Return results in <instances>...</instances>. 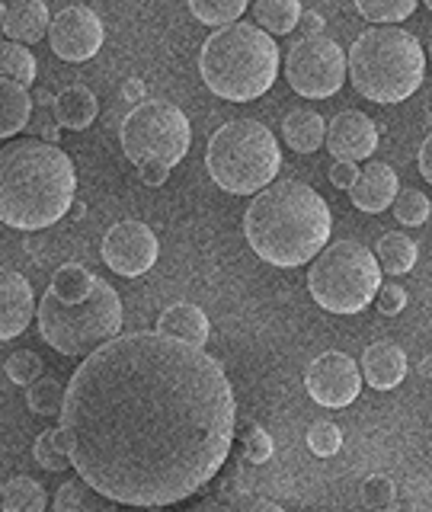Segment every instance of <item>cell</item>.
I'll list each match as a JSON object with an SVG mask.
<instances>
[{"mask_svg":"<svg viewBox=\"0 0 432 512\" xmlns=\"http://www.w3.org/2000/svg\"><path fill=\"white\" fill-rule=\"evenodd\" d=\"M138 176H141V183H144V186H164V183H167V176H170V170H167V167H160V164H141V167H138Z\"/></svg>","mask_w":432,"mask_h":512,"instance_id":"43","label":"cell"},{"mask_svg":"<svg viewBox=\"0 0 432 512\" xmlns=\"http://www.w3.org/2000/svg\"><path fill=\"white\" fill-rule=\"evenodd\" d=\"M304 384H308V394L317 400L320 407L340 410V407H349L352 400L359 397L362 375H359V365L352 362L346 352L330 349L308 365Z\"/></svg>","mask_w":432,"mask_h":512,"instance_id":"12","label":"cell"},{"mask_svg":"<svg viewBox=\"0 0 432 512\" xmlns=\"http://www.w3.org/2000/svg\"><path fill=\"white\" fill-rule=\"evenodd\" d=\"M298 26H301V32H304V39H317L320 32H324L327 20H324V16H320L317 10H301Z\"/></svg>","mask_w":432,"mask_h":512,"instance_id":"42","label":"cell"},{"mask_svg":"<svg viewBox=\"0 0 432 512\" xmlns=\"http://www.w3.org/2000/svg\"><path fill=\"white\" fill-rule=\"evenodd\" d=\"M52 112H55V125L71 128V132H84V128L93 125L96 112H100V103H96V93L90 87L74 84L55 96Z\"/></svg>","mask_w":432,"mask_h":512,"instance_id":"20","label":"cell"},{"mask_svg":"<svg viewBox=\"0 0 432 512\" xmlns=\"http://www.w3.org/2000/svg\"><path fill=\"white\" fill-rule=\"evenodd\" d=\"M381 269L359 240H336L314 256L308 288L320 308L330 314H359L375 301Z\"/></svg>","mask_w":432,"mask_h":512,"instance_id":"8","label":"cell"},{"mask_svg":"<svg viewBox=\"0 0 432 512\" xmlns=\"http://www.w3.org/2000/svg\"><path fill=\"white\" fill-rule=\"evenodd\" d=\"M55 512H119L116 503L100 496L93 487H87L84 480H64L55 493Z\"/></svg>","mask_w":432,"mask_h":512,"instance_id":"24","label":"cell"},{"mask_svg":"<svg viewBox=\"0 0 432 512\" xmlns=\"http://www.w3.org/2000/svg\"><path fill=\"white\" fill-rule=\"evenodd\" d=\"M58 436L77 477L112 503L196 496L234 445L237 400L218 359L160 333H122L77 365Z\"/></svg>","mask_w":432,"mask_h":512,"instance_id":"1","label":"cell"},{"mask_svg":"<svg viewBox=\"0 0 432 512\" xmlns=\"http://www.w3.org/2000/svg\"><path fill=\"white\" fill-rule=\"evenodd\" d=\"M119 141H122V154L135 167L160 164L170 170L186 157L192 128L180 106L164 100H144L122 119Z\"/></svg>","mask_w":432,"mask_h":512,"instance_id":"9","label":"cell"},{"mask_svg":"<svg viewBox=\"0 0 432 512\" xmlns=\"http://www.w3.org/2000/svg\"><path fill=\"white\" fill-rule=\"evenodd\" d=\"M48 23H52V16H48V7L42 0H20V4H10L4 20H0L7 39L23 48L42 42L48 32Z\"/></svg>","mask_w":432,"mask_h":512,"instance_id":"18","label":"cell"},{"mask_svg":"<svg viewBox=\"0 0 432 512\" xmlns=\"http://www.w3.org/2000/svg\"><path fill=\"white\" fill-rule=\"evenodd\" d=\"M39 333L61 356H90L122 333V298L109 282L96 279L80 304H61L52 292L39 301Z\"/></svg>","mask_w":432,"mask_h":512,"instance_id":"7","label":"cell"},{"mask_svg":"<svg viewBox=\"0 0 432 512\" xmlns=\"http://www.w3.org/2000/svg\"><path fill=\"white\" fill-rule=\"evenodd\" d=\"M205 167L212 180L231 196H253L276 183L282 170L279 141L256 119L224 122L208 141Z\"/></svg>","mask_w":432,"mask_h":512,"instance_id":"6","label":"cell"},{"mask_svg":"<svg viewBox=\"0 0 432 512\" xmlns=\"http://www.w3.org/2000/svg\"><path fill=\"white\" fill-rule=\"evenodd\" d=\"M394 218L404 224V228H420L429 221V196L420 189H404L394 196Z\"/></svg>","mask_w":432,"mask_h":512,"instance_id":"33","label":"cell"},{"mask_svg":"<svg viewBox=\"0 0 432 512\" xmlns=\"http://www.w3.org/2000/svg\"><path fill=\"white\" fill-rule=\"evenodd\" d=\"M71 154L39 138L0 148V221L16 231H42L74 205Z\"/></svg>","mask_w":432,"mask_h":512,"instance_id":"3","label":"cell"},{"mask_svg":"<svg viewBox=\"0 0 432 512\" xmlns=\"http://www.w3.org/2000/svg\"><path fill=\"white\" fill-rule=\"evenodd\" d=\"M32 122V96L13 80H0V141L20 135Z\"/></svg>","mask_w":432,"mask_h":512,"instance_id":"22","label":"cell"},{"mask_svg":"<svg viewBox=\"0 0 432 512\" xmlns=\"http://www.w3.org/2000/svg\"><path fill=\"white\" fill-rule=\"evenodd\" d=\"M32 314H36V295L32 285L13 269H0V343L20 336Z\"/></svg>","mask_w":432,"mask_h":512,"instance_id":"15","label":"cell"},{"mask_svg":"<svg viewBox=\"0 0 432 512\" xmlns=\"http://www.w3.org/2000/svg\"><path fill=\"white\" fill-rule=\"evenodd\" d=\"M359 180V167L356 164H346V160H336L330 167V183L336 189H352V183Z\"/></svg>","mask_w":432,"mask_h":512,"instance_id":"41","label":"cell"},{"mask_svg":"<svg viewBox=\"0 0 432 512\" xmlns=\"http://www.w3.org/2000/svg\"><path fill=\"white\" fill-rule=\"evenodd\" d=\"M420 173H423V180H432V138H423L420 144Z\"/></svg>","mask_w":432,"mask_h":512,"instance_id":"44","label":"cell"},{"mask_svg":"<svg viewBox=\"0 0 432 512\" xmlns=\"http://www.w3.org/2000/svg\"><path fill=\"white\" fill-rule=\"evenodd\" d=\"M324 132H327V122L314 109H295V112H288L285 122H282L285 144L292 151H298V154L320 151V144H324Z\"/></svg>","mask_w":432,"mask_h":512,"instance_id":"21","label":"cell"},{"mask_svg":"<svg viewBox=\"0 0 432 512\" xmlns=\"http://www.w3.org/2000/svg\"><path fill=\"white\" fill-rule=\"evenodd\" d=\"M330 231V205L317 189L298 180H279L256 192L244 215V234L253 253L279 269L311 263L327 247Z\"/></svg>","mask_w":432,"mask_h":512,"instance_id":"2","label":"cell"},{"mask_svg":"<svg viewBox=\"0 0 432 512\" xmlns=\"http://www.w3.org/2000/svg\"><path fill=\"white\" fill-rule=\"evenodd\" d=\"M32 455H36V464L45 471H68L71 468V461H68V452H64V445H61V436H58V429H42L39 432V439L36 445H32Z\"/></svg>","mask_w":432,"mask_h":512,"instance_id":"34","label":"cell"},{"mask_svg":"<svg viewBox=\"0 0 432 512\" xmlns=\"http://www.w3.org/2000/svg\"><path fill=\"white\" fill-rule=\"evenodd\" d=\"M36 100H39L42 106H52V103H55V96H52V93H45V90H39V93H36Z\"/></svg>","mask_w":432,"mask_h":512,"instance_id":"45","label":"cell"},{"mask_svg":"<svg viewBox=\"0 0 432 512\" xmlns=\"http://www.w3.org/2000/svg\"><path fill=\"white\" fill-rule=\"evenodd\" d=\"M0 503H4V512H45V487L36 477L16 474L10 484L0 487Z\"/></svg>","mask_w":432,"mask_h":512,"instance_id":"26","label":"cell"},{"mask_svg":"<svg viewBox=\"0 0 432 512\" xmlns=\"http://www.w3.org/2000/svg\"><path fill=\"white\" fill-rule=\"evenodd\" d=\"M365 381L372 384L375 391H391L397 388L400 381H404L407 375V356H404V349H400L397 343H372L365 349V356H362V372Z\"/></svg>","mask_w":432,"mask_h":512,"instance_id":"17","label":"cell"},{"mask_svg":"<svg viewBox=\"0 0 432 512\" xmlns=\"http://www.w3.org/2000/svg\"><path fill=\"white\" fill-rule=\"evenodd\" d=\"M36 71H39V64L29 48L0 42V80H13V84H20L26 90L32 80H36Z\"/></svg>","mask_w":432,"mask_h":512,"instance_id":"28","label":"cell"},{"mask_svg":"<svg viewBox=\"0 0 432 512\" xmlns=\"http://www.w3.org/2000/svg\"><path fill=\"white\" fill-rule=\"evenodd\" d=\"M378 512H429V496L426 490H413L404 500H394L388 509H378Z\"/></svg>","mask_w":432,"mask_h":512,"instance_id":"40","label":"cell"},{"mask_svg":"<svg viewBox=\"0 0 432 512\" xmlns=\"http://www.w3.org/2000/svg\"><path fill=\"white\" fill-rule=\"evenodd\" d=\"M327 151L336 160H346V164H356V160H368L378 151V125L359 109H346L340 112L324 132Z\"/></svg>","mask_w":432,"mask_h":512,"instance_id":"14","label":"cell"},{"mask_svg":"<svg viewBox=\"0 0 432 512\" xmlns=\"http://www.w3.org/2000/svg\"><path fill=\"white\" fill-rule=\"evenodd\" d=\"M93 282H96V276L87 266L68 263L52 276V288H48V292H52L61 304H80L93 292Z\"/></svg>","mask_w":432,"mask_h":512,"instance_id":"27","label":"cell"},{"mask_svg":"<svg viewBox=\"0 0 432 512\" xmlns=\"http://www.w3.org/2000/svg\"><path fill=\"white\" fill-rule=\"evenodd\" d=\"M404 308H407V292H404V288L394 285V282L378 288V311L384 317H394V314H400Z\"/></svg>","mask_w":432,"mask_h":512,"instance_id":"39","label":"cell"},{"mask_svg":"<svg viewBox=\"0 0 432 512\" xmlns=\"http://www.w3.org/2000/svg\"><path fill=\"white\" fill-rule=\"evenodd\" d=\"M346 77L365 100L404 103L423 87L426 52L420 39L400 26L365 29L346 55Z\"/></svg>","mask_w":432,"mask_h":512,"instance_id":"5","label":"cell"},{"mask_svg":"<svg viewBox=\"0 0 432 512\" xmlns=\"http://www.w3.org/2000/svg\"><path fill=\"white\" fill-rule=\"evenodd\" d=\"M397 500V487L391 477H381V474H372L362 484V503L378 512V509H388L391 503Z\"/></svg>","mask_w":432,"mask_h":512,"instance_id":"37","label":"cell"},{"mask_svg":"<svg viewBox=\"0 0 432 512\" xmlns=\"http://www.w3.org/2000/svg\"><path fill=\"white\" fill-rule=\"evenodd\" d=\"M0 487H4V484H0Z\"/></svg>","mask_w":432,"mask_h":512,"instance_id":"47","label":"cell"},{"mask_svg":"<svg viewBox=\"0 0 432 512\" xmlns=\"http://www.w3.org/2000/svg\"><path fill=\"white\" fill-rule=\"evenodd\" d=\"M272 458V439L269 432L260 423H250L247 426V436H244V461L250 464H266Z\"/></svg>","mask_w":432,"mask_h":512,"instance_id":"38","label":"cell"},{"mask_svg":"<svg viewBox=\"0 0 432 512\" xmlns=\"http://www.w3.org/2000/svg\"><path fill=\"white\" fill-rule=\"evenodd\" d=\"M285 77L304 100H327L346 84V52L333 39H301L288 48Z\"/></svg>","mask_w":432,"mask_h":512,"instance_id":"10","label":"cell"},{"mask_svg":"<svg viewBox=\"0 0 432 512\" xmlns=\"http://www.w3.org/2000/svg\"><path fill=\"white\" fill-rule=\"evenodd\" d=\"M205 87L228 103H250L263 96L279 74V45L263 29L244 20L215 29L199 52Z\"/></svg>","mask_w":432,"mask_h":512,"instance_id":"4","label":"cell"},{"mask_svg":"<svg viewBox=\"0 0 432 512\" xmlns=\"http://www.w3.org/2000/svg\"><path fill=\"white\" fill-rule=\"evenodd\" d=\"M160 244L144 221H119L103 237V263L119 276H144L157 263Z\"/></svg>","mask_w":432,"mask_h":512,"instance_id":"11","label":"cell"},{"mask_svg":"<svg viewBox=\"0 0 432 512\" xmlns=\"http://www.w3.org/2000/svg\"><path fill=\"white\" fill-rule=\"evenodd\" d=\"M397 192V173L388 164H381V160H372L365 170H359V180L352 183L349 196L359 212L381 215L384 208H391Z\"/></svg>","mask_w":432,"mask_h":512,"instance_id":"16","label":"cell"},{"mask_svg":"<svg viewBox=\"0 0 432 512\" xmlns=\"http://www.w3.org/2000/svg\"><path fill=\"white\" fill-rule=\"evenodd\" d=\"M48 39H52L55 55L64 61H87L103 48L106 29L96 10L84 4L64 7L52 23H48Z\"/></svg>","mask_w":432,"mask_h":512,"instance_id":"13","label":"cell"},{"mask_svg":"<svg viewBox=\"0 0 432 512\" xmlns=\"http://www.w3.org/2000/svg\"><path fill=\"white\" fill-rule=\"evenodd\" d=\"M4 368H7V378H10L13 384H26V388H29V384L36 381V378H42V359H39L32 349L13 352Z\"/></svg>","mask_w":432,"mask_h":512,"instance_id":"36","label":"cell"},{"mask_svg":"<svg viewBox=\"0 0 432 512\" xmlns=\"http://www.w3.org/2000/svg\"><path fill=\"white\" fill-rule=\"evenodd\" d=\"M340 445H343V432L336 423L330 420H317L311 429H308V448L317 455V458H330L340 452Z\"/></svg>","mask_w":432,"mask_h":512,"instance_id":"35","label":"cell"},{"mask_svg":"<svg viewBox=\"0 0 432 512\" xmlns=\"http://www.w3.org/2000/svg\"><path fill=\"white\" fill-rule=\"evenodd\" d=\"M189 13L205 26H231L247 13L244 0H189Z\"/></svg>","mask_w":432,"mask_h":512,"instance_id":"31","label":"cell"},{"mask_svg":"<svg viewBox=\"0 0 432 512\" xmlns=\"http://www.w3.org/2000/svg\"><path fill=\"white\" fill-rule=\"evenodd\" d=\"M157 333L160 336H170V340H180V343H189V346H205L208 343V333H212V324H208V317L202 308L196 304H173L157 320Z\"/></svg>","mask_w":432,"mask_h":512,"instance_id":"19","label":"cell"},{"mask_svg":"<svg viewBox=\"0 0 432 512\" xmlns=\"http://www.w3.org/2000/svg\"><path fill=\"white\" fill-rule=\"evenodd\" d=\"M189 512H285L279 503L266 500V496H253V493H224L212 496L199 506H192Z\"/></svg>","mask_w":432,"mask_h":512,"instance_id":"29","label":"cell"},{"mask_svg":"<svg viewBox=\"0 0 432 512\" xmlns=\"http://www.w3.org/2000/svg\"><path fill=\"white\" fill-rule=\"evenodd\" d=\"M372 256L378 269H384L388 276H404L416 266V240L404 231H388L378 240V250Z\"/></svg>","mask_w":432,"mask_h":512,"instance_id":"23","label":"cell"},{"mask_svg":"<svg viewBox=\"0 0 432 512\" xmlns=\"http://www.w3.org/2000/svg\"><path fill=\"white\" fill-rule=\"evenodd\" d=\"M253 16L256 29H263L266 36H288L298 26L301 4L298 0H256Z\"/></svg>","mask_w":432,"mask_h":512,"instance_id":"25","label":"cell"},{"mask_svg":"<svg viewBox=\"0 0 432 512\" xmlns=\"http://www.w3.org/2000/svg\"><path fill=\"white\" fill-rule=\"evenodd\" d=\"M26 404L36 416H58L64 404V384L55 375H42L26 388Z\"/></svg>","mask_w":432,"mask_h":512,"instance_id":"30","label":"cell"},{"mask_svg":"<svg viewBox=\"0 0 432 512\" xmlns=\"http://www.w3.org/2000/svg\"><path fill=\"white\" fill-rule=\"evenodd\" d=\"M416 10V0H356V13L368 23H404Z\"/></svg>","mask_w":432,"mask_h":512,"instance_id":"32","label":"cell"},{"mask_svg":"<svg viewBox=\"0 0 432 512\" xmlns=\"http://www.w3.org/2000/svg\"><path fill=\"white\" fill-rule=\"evenodd\" d=\"M4 13H7V7H4V4H0V20H4Z\"/></svg>","mask_w":432,"mask_h":512,"instance_id":"46","label":"cell"}]
</instances>
